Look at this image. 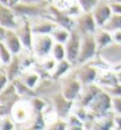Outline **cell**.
<instances>
[{"label":"cell","instance_id":"29","mask_svg":"<svg viewBox=\"0 0 121 130\" xmlns=\"http://www.w3.org/2000/svg\"><path fill=\"white\" fill-rule=\"evenodd\" d=\"M100 0H77L82 12H92Z\"/></svg>","mask_w":121,"mask_h":130},{"label":"cell","instance_id":"8","mask_svg":"<svg viewBox=\"0 0 121 130\" xmlns=\"http://www.w3.org/2000/svg\"><path fill=\"white\" fill-rule=\"evenodd\" d=\"M47 102L49 103L51 107L54 109L59 118L61 119H67L69 115L72 113L73 107L75 105L74 102H71L67 100L64 97L62 92L54 94L52 97H50Z\"/></svg>","mask_w":121,"mask_h":130},{"label":"cell","instance_id":"27","mask_svg":"<svg viewBox=\"0 0 121 130\" xmlns=\"http://www.w3.org/2000/svg\"><path fill=\"white\" fill-rule=\"evenodd\" d=\"M103 29H107L108 31L113 32L115 30H121V15L113 14L110 20L107 22Z\"/></svg>","mask_w":121,"mask_h":130},{"label":"cell","instance_id":"21","mask_svg":"<svg viewBox=\"0 0 121 130\" xmlns=\"http://www.w3.org/2000/svg\"><path fill=\"white\" fill-rule=\"evenodd\" d=\"M95 38H96L99 51H103L106 47H110L111 45L114 44L112 32L108 31L107 29H103V28H99L96 30V32L95 33Z\"/></svg>","mask_w":121,"mask_h":130},{"label":"cell","instance_id":"16","mask_svg":"<svg viewBox=\"0 0 121 130\" xmlns=\"http://www.w3.org/2000/svg\"><path fill=\"white\" fill-rule=\"evenodd\" d=\"M101 90H102V87H99L96 83L88 85V86H83L79 96L76 100L75 105L88 108V106L91 105V103L94 101V99Z\"/></svg>","mask_w":121,"mask_h":130},{"label":"cell","instance_id":"9","mask_svg":"<svg viewBox=\"0 0 121 130\" xmlns=\"http://www.w3.org/2000/svg\"><path fill=\"white\" fill-rule=\"evenodd\" d=\"M20 100H23V99L18 94L14 85L12 83L10 84L5 89L1 90V95H0L1 113H2L1 117L11 115V111L13 105Z\"/></svg>","mask_w":121,"mask_h":130},{"label":"cell","instance_id":"11","mask_svg":"<svg viewBox=\"0 0 121 130\" xmlns=\"http://www.w3.org/2000/svg\"><path fill=\"white\" fill-rule=\"evenodd\" d=\"M82 35L77 29H74L71 31V35L68 41L64 44L65 50H66V59L75 67H77L78 65V56H79L80 47H82Z\"/></svg>","mask_w":121,"mask_h":130},{"label":"cell","instance_id":"28","mask_svg":"<svg viewBox=\"0 0 121 130\" xmlns=\"http://www.w3.org/2000/svg\"><path fill=\"white\" fill-rule=\"evenodd\" d=\"M68 123L65 119L58 118L55 121L47 123L46 126V130H67Z\"/></svg>","mask_w":121,"mask_h":130},{"label":"cell","instance_id":"36","mask_svg":"<svg viewBox=\"0 0 121 130\" xmlns=\"http://www.w3.org/2000/svg\"><path fill=\"white\" fill-rule=\"evenodd\" d=\"M114 130H121V115L114 114Z\"/></svg>","mask_w":121,"mask_h":130},{"label":"cell","instance_id":"15","mask_svg":"<svg viewBox=\"0 0 121 130\" xmlns=\"http://www.w3.org/2000/svg\"><path fill=\"white\" fill-rule=\"evenodd\" d=\"M15 31L17 32L26 51H31L32 42L35 35L32 30L31 21L28 19H20V24L17 29H15Z\"/></svg>","mask_w":121,"mask_h":130},{"label":"cell","instance_id":"32","mask_svg":"<svg viewBox=\"0 0 121 130\" xmlns=\"http://www.w3.org/2000/svg\"><path fill=\"white\" fill-rule=\"evenodd\" d=\"M11 83V81L10 80V78H9L7 72H6L5 69L1 67V72H0V86H1V90L5 89Z\"/></svg>","mask_w":121,"mask_h":130},{"label":"cell","instance_id":"7","mask_svg":"<svg viewBox=\"0 0 121 130\" xmlns=\"http://www.w3.org/2000/svg\"><path fill=\"white\" fill-rule=\"evenodd\" d=\"M10 116L17 125H24V126L27 125L30 122L33 116V110L29 101L20 100L19 102H17L13 105Z\"/></svg>","mask_w":121,"mask_h":130},{"label":"cell","instance_id":"26","mask_svg":"<svg viewBox=\"0 0 121 130\" xmlns=\"http://www.w3.org/2000/svg\"><path fill=\"white\" fill-rule=\"evenodd\" d=\"M68 123V129L67 130H86L85 124L84 123L78 119L76 115L71 113L67 119Z\"/></svg>","mask_w":121,"mask_h":130},{"label":"cell","instance_id":"37","mask_svg":"<svg viewBox=\"0 0 121 130\" xmlns=\"http://www.w3.org/2000/svg\"><path fill=\"white\" fill-rule=\"evenodd\" d=\"M23 2H28V3H45V2H47V1L46 0H23Z\"/></svg>","mask_w":121,"mask_h":130},{"label":"cell","instance_id":"22","mask_svg":"<svg viewBox=\"0 0 121 130\" xmlns=\"http://www.w3.org/2000/svg\"><path fill=\"white\" fill-rule=\"evenodd\" d=\"M74 68H75V66L72 63H70L67 59H65L64 61L58 62L56 69L53 71V73L51 74V78L54 80H57V81H60L64 77L67 76L74 69Z\"/></svg>","mask_w":121,"mask_h":130},{"label":"cell","instance_id":"6","mask_svg":"<svg viewBox=\"0 0 121 130\" xmlns=\"http://www.w3.org/2000/svg\"><path fill=\"white\" fill-rule=\"evenodd\" d=\"M75 73L82 86H88L96 83L101 69L94 63L90 62L84 65L75 67Z\"/></svg>","mask_w":121,"mask_h":130},{"label":"cell","instance_id":"23","mask_svg":"<svg viewBox=\"0 0 121 130\" xmlns=\"http://www.w3.org/2000/svg\"><path fill=\"white\" fill-rule=\"evenodd\" d=\"M71 31L70 29H65L64 27H60L57 26L52 33L50 34L52 38L54 39L55 43H61V44H65L68 41L69 37L71 35Z\"/></svg>","mask_w":121,"mask_h":130},{"label":"cell","instance_id":"1","mask_svg":"<svg viewBox=\"0 0 121 130\" xmlns=\"http://www.w3.org/2000/svg\"><path fill=\"white\" fill-rule=\"evenodd\" d=\"M49 3H28L23 2L19 3L12 9L14 10L15 13L20 19H28L34 20L40 17L48 16V7Z\"/></svg>","mask_w":121,"mask_h":130},{"label":"cell","instance_id":"5","mask_svg":"<svg viewBox=\"0 0 121 130\" xmlns=\"http://www.w3.org/2000/svg\"><path fill=\"white\" fill-rule=\"evenodd\" d=\"M98 54H99V50L95 38V34L82 35V47L77 66L84 65L92 62Z\"/></svg>","mask_w":121,"mask_h":130},{"label":"cell","instance_id":"10","mask_svg":"<svg viewBox=\"0 0 121 130\" xmlns=\"http://www.w3.org/2000/svg\"><path fill=\"white\" fill-rule=\"evenodd\" d=\"M0 42L4 43L13 55H19L26 51L17 32L0 27Z\"/></svg>","mask_w":121,"mask_h":130},{"label":"cell","instance_id":"38","mask_svg":"<svg viewBox=\"0 0 121 130\" xmlns=\"http://www.w3.org/2000/svg\"><path fill=\"white\" fill-rule=\"evenodd\" d=\"M23 0H10V7L13 8L19 3H21Z\"/></svg>","mask_w":121,"mask_h":130},{"label":"cell","instance_id":"20","mask_svg":"<svg viewBox=\"0 0 121 130\" xmlns=\"http://www.w3.org/2000/svg\"><path fill=\"white\" fill-rule=\"evenodd\" d=\"M19 79L21 80L25 85H27L29 88L35 90L36 87L39 86L40 82L42 80V77H41V75L36 71L35 69L32 68V69H25L21 73Z\"/></svg>","mask_w":121,"mask_h":130},{"label":"cell","instance_id":"30","mask_svg":"<svg viewBox=\"0 0 121 130\" xmlns=\"http://www.w3.org/2000/svg\"><path fill=\"white\" fill-rule=\"evenodd\" d=\"M0 127L1 130H16L17 124L11 116H2Z\"/></svg>","mask_w":121,"mask_h":130},{"label":"cell","instance_id":"14","mask_svg":"<svg viewBox=\"0 0 121 130\" xmlns=\"http://www.w3.org/2000/svg\"><path fill=\"white\" fill-rule=\"evenodd\" d=\"M20 24V18L10 6L0 5V27L7 29H15Z\"/></svg>","mask_w":121,"mask_h":130},{"label":"cell","instance_id":"17","mask_svg":"<svg viewBox=\"0 0 121 130\" xmlns=\"http://www.w3.org/2000/svg\"><path fill=\"white\" fill-rule=\"evenodd\" d=\"M92 14L96 20L98 29L104 28V26L106 25L107 22L112 17V15L114 14L111 8L110 1H99L97 6L92 11Z\"/></svg>","mask_w":121,"mask_h":130},{"label":"cell","instance_id":"25","mask_svg":"<svg viewBox=\"0 0 121 130\" xmlns=\"http://www.w3.org/2000/svg\"><path fill=\"white\" fill-rule=\"evenodd\" d=\"M51 56L57 62L64 61L66 59V50L64 44L55 43L51 51Z\"/></svg>","mask_w":121,"mask_h":130},{"label":"cell","instance_id":"41","mask_svg":"<svg viewBox=\"0 0 121 130\" xmlns=\"http://www.w3.org/2000/svg\"><path fill=\"white\" fill-rule=\"evenodd\" d=\"M100 1H112V0H100Z\"/></svg>","mask_w":121,"mask_h":130},{"label":"cell","instance_id":"4","mask_svg":"<svg viewBox=\"0 0 121 130\" xmlns=\"http://www.w3.org/2000/svg\"><path fill=\"white\" fill-rule=\"evenodd\" d=\"M55 41L50 34H36L32 42L31 52L40 61L51 55Z\"/></svg>","mask_w":121,"mask_h":130},{"label":"cell","instance_id":"39","mask_svg":"<svg viewBox=\"0 0 121 130\" xmlns=\"http://www.w3.org/2000/svg\"><path fill=\"white\" fill-rule=\"evenodd\" d=\"M0 5H3V6H10V0H0Z\"/></svg>","mask_w":121,"mask_h":130},{"label":"cell","instance_id":"42","mask_svg":"<svg viewBox=\"0 0 121 130\" xmlns=\"http://www.w3.org/2000/svg\"><path fill=\"white\" fill-rule=\"evenodd\" d=\"M118 1H121V0H118Z\"/></svg>","mask_w":121,"mask_h":130},{"label":"cell","instance_id":"12","mask_svg":"<svg viewBox=\"0 0 121 130\" xmlns=\"http://www.w3.org/2000/svg\"><path fill=\"white\" fill-rule=\"evenodd\" d=\"M48 17L53 20L57 26L73 30L75 29V18L71 17L64 10H62L53 4L48 7Z\"/></svg>","mask_w":121,"mask_h":130},{"label":"cell","instance_id":"31","mask_svg":"<svg viewBox=\"0 0 121 130\" xmlns=\"http://www.w3.org/2000/svg\"><path fill=\"white\" fill-rule=\"evenodd\" d=\"M104 90L106 91L112 98L119 97V96H121V83H118L113 86V87L105 88Z\"/></svg>","mask_w":121,"mask_h":130},{"label":"cell","instance_id":"24","mask_svg":"<svg viewBox=\"0 0 121 130\" xmlns=\"http://www.w3.org/2000/svg\"><path fill=\"white\" fill-rule=\"evenodd\" d=\"M14 55L11 52L7 46L4 43L0 42V60H1V66L6 67V66L10 65L11 61L13 60Z\"/></svg>","mask_w":121,"mask_h":130},{"label":"cell","instance_id":"40","mask_svg":"<svg viewBox=\"0 0 121 130\" xmlns=\"http://www.w3.org/2000/svg\"><path fill=\"white\" fill-rule=\"evenodd\" d=\"M16 130H29L27 127H22V128H19V127H17L16 128Z\"/></svg>","mask_w":121,"mask_h":130},{"label":"cell","instance_id":"18","mask_svg":"<svg viewBox=\"0 0 121 130\" xmlns=\"http://www.w3.org/2000/svg\"><path fill=\"white\" fill-rule=\"evenodd\" d=\"M32 30L34 34H51L57 24L48 16L40 17L31 21Z\"/></svg>","mask_w":121,"mask_h":130},{"label":"cell","instance_id":"35","mask_svg":"<svg viewBox=\"0 0 121 130\" xmlns=\"http://www.w3.org/2000/svg\"><path fill=\"white\" fill-rule=\"evenodd\" d=\"M112 36L114 40V44L121 46V30H115L112 32Z\"/></svg>","mask_w":121,"mask_h":130},{"label":"cell","instance_id":"19","mask_svg":"<svg viewBox=\"0 0 121 130\" xmlns=\"http://www.w3.org/2000/svg\"><path fill=\"white\" fill-rule=\"evenodd\" d=\"M118 83H119V81H118L117 72L114 71L113 69L101 70L99 76H98V79L96 81V84L103 89L113 87Z\"/></svg>","mask_w":121,"mask_h":130},{"label":"cell","instance_id":"13","mask_svg":"<svg viewBox=\"0 0 121 130\" xmlns=\"http://www.w3.org/2000/svg\"><path fill=\"white\" fill-rule=\"evenodd\" d=\"M75 29H77L82 35L95 34L98 27L92 12H82L75 18Z\"/></svg>","mask_w":121,"mask_h":130},{"label":"cell","instance_id":"33","mask_svg":"<svg viewBox=\"0 0 121 130\" xmlns=\"http://www.w3.org/2000/svg\"><path fill=\"white\" fill-rule=\"evenodd\" d=\"M112 109L114 114L121 115V96L114 97L112 100Z\"/></svg>","mask_w":121,"mask_h":130},{"label":"cell","instance_id":"2","mask_svg":"<svg viewBox=\"0 0 121 130\" xmlns=\"http://www.w3.org/2000/svg\"><path fill=\"white\" fill-rule=\"evenodd\" d=\"M112 100L113 98L102 88V90L96 95V97L88 106V110L93 116V118L98 119L112 114Z\"/></svg>","mask_w":121,"mask_h":130},{"label":"cell","instance_id":"34","mask_svg":"<svg viewBox=\"0 0 121 130\" xmlns=\"http://www.w3.org/2000/svg\"><path fill=\"white\" fill-rule=\"evenodd\" d=\"M111 8L114 14H119L121 15V1L118 0H112L110 1Z\"/></svg>","mask_w":121,"mask_h":130},{"label":"cell","instance_id":"3","mask_svg":"<svg viewBox=\"0 0 121 130\" xmlns=\"http://www.w3.org/2000/svg\"><path fill=\"white\" fill-rule=\"evenodd\" d=\"M75 69V68H74ZM61 92L67 100L75 103L82 90V84L76 76L75 70L73 69L67 76L60 80Z\"/></svg>","mask_w":121,"mask_h":130}]
</instances>
